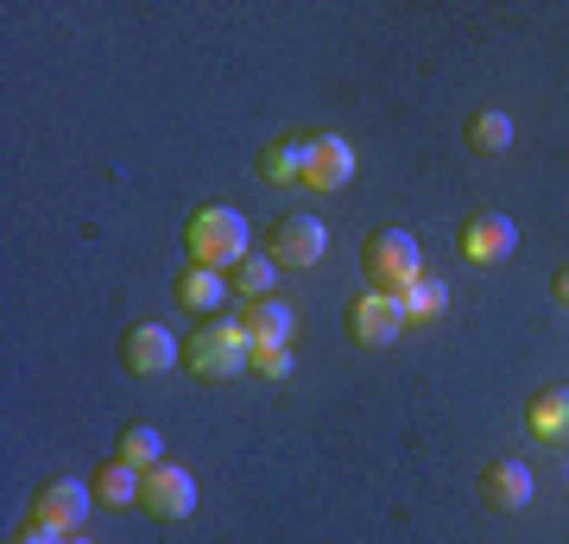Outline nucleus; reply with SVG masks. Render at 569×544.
<instances>
[{"label": "nucleus", "mask_w": 569, "mask_h": 544, "mask_svg": "<svg viewBox=\"0 0 569 544\" xmlns=\"http://www.w3.org/2000/svg\"><path fill=\"white\" fill-rule=\"evenodd\" d=\"M481 494H488L493 513H526L531 494H538V482H531V468L519 463V456H500V463L481 475Z\"/></svg>", "instance_id": "nucleus-11"}, {"label": "nucleus", "mask_w": 569, "mask_h": 544, "mask_svg": "<svg viewBox=\"0 0 569 544\" xmlns=\"http://www.w3.org/2000/svg\"><path fill=\"white\" fill-rule=\"evenodd\" d=\"M178 355H183V343L164 329V323H133V329H127V343H121L127 374H164Z\"/></svg>", "instance_id": "nucleus-10"}, {"label": "nucleus", "mask_w": 569, "mask_h": 544, "mask_svg": "<svg viewBox=\"0 0 569 544\" xmlns=\"http://www.w3.org/2000/svg\"><path fill=\"white\" fill-rule=\"evenodd\" d=\"M399 304H406V317L430 323V317H443V310H449V285H443V279H430V273H425V279L411 285V291H406Z\"/></svg>", "instance_id": "nucleus-20"}, {"label": "nucleus", "mask_w": 569, "mask_h": 544, "mask_svg": "<svg viewBox=\"0 0 569 544\" xmlns=\"http://www.w3.org/2000/svg\"><path fill=\"white\" fill-rule=\"evenodd\" d=\"M468 146H475V152H507L512 146V115L507 108H481V115H468Z\"/></svg>", "instance_id": "nucleus-16"}, {"label": "nucleus", "mask_w": 569, "mask_h": 544, "mask_svg": "<svg viewBox=\"0 0 569 544\" xmlns=\"http://www.w3.org/2000/svg\"><path fill=\"white\" fill-rule=\"evenodd\" d=\"M178 298L190 304V310H203V317H216V310H222V304L234 298V285H228L222 273H209V266H183Z\"/></svg>", "instance_id": "nucleus-13"}, {"label": "nucleus", "mask_w": 569, "mask_h": 544, "mask_svg": "<svg viewBox=\"0 0 569 544\" xmlns=\"http://www.w3.org/2000/svg\"><path fill=\"white\" fill-rule=\"evenodd\" d=\"M406 304L399 298H387V291H361V298L348 304V336L361 348H387V343H399V329H406Z\"/></svg>", "instance_id": "nucleus-5"}, {"label": "nucleus", "mask_w": 569, "mask_h": 544, "mask_svg": "<svg viewBox=\"0 0 569 544\" xmlns=\"http://www.w3.org/2000/svg\"><path fill=\"white\" fill-rule=\"evenodd\" d=\"M279 291V260L272 254H247L241 266H234V298H247V304H260V298H272Z\"/></svg>", "instance_id": "nucleus-17"}, {"label": "nucleus", "mask_w": 569, "mask_h": 544, "mask_svg": "<svg viewBox=\"0 0 569 544\" xmlns=\"http://www.w3.org/2000/svg\"><path fill=\"white\" fill-rule=\"evenodd\" d=\"M247 241H253V228H247V216H241V209H228V202L197 209V216H190V235H183L190 266H209V273L241 266L247 260Z\"/></svg>", "instance_id": "nucleus-1"}, {"label": "nucleus", "mask_w": 569, "mask_h": 544, "mask_svg": "<svg viewBox=\"0 0 569 544\" xmlns=\"http://www.w3.org/2000/svg\"><path fill=\"white\" fill-rule=\"evenodd\" d=\"M89 506H96V487L70 482V475H58V482L39 487V501H32V520L51 525V532H63V538H77L82 520H89Z\"/></svg>", "instance_id": "nucleus-6"}, {"label": "nucleus", "mask_w": 569, "mask_h": 544, "mask_svg": "<svg viewBox=\"0 0 569 544\" xmlns=\"http://www.w3.org/2000/svg\"><path fill=\"white\" fill-rule=\"evenodd\" d=\"M526 431L538 444H569V386H545V393H531L526 405Z\"/></svg>", "instance_id": "nucleus-12"}, {"label": "nucleus", "mask_w": 569, "mask_h": 544, "mask_svg": "<svg viewBox=\"0 0 569 544\" xmlns=\"http://www.w3.org/2000/svg\"><path fill=\"white\" fill-rule=\"evenodd\" d=\"M253 374L260 380H291V343H253Z\"/></svg>", "instance_id": "nucleus-21"}, {"label": "nucleus", "mask_w": 569, "mask_h": 544, "mask_svg": "<svg viewBox=\"0 0 569 544\" xmlns=\"http://www.w3.org/2000/svg\"><path fill=\"white\" fill-rule=\"evenodd\" d=\"M512 247H519V228H512V216H500V209H481V216H468L462 222V260L500 266Z\"/></svg>", "instance_id": "nucleus-9"}, {"label": "nucleus", "mask_w": 569, "mask_h": 544, "mask_svg": "<svg viewBox=\"0 0 569 544\" xmlns=\"http://www.w3.org/2000/svg\"><path fill=\"white\" fill-rule=\"evenodd\" d=\"M140 487H146V468H133V463L114 456V463L96 475V501L102 506H140Z\"/></svg>", "instance_id": "nucleus-15"}, {"label": "nucleus", "mask_w": 569, "mask_h": 544, "mask_svg": "<svg viewBox=\"0 0 569 544\" xmlns=\"http://www.w3.org/2000/svg\"><path fill=\"white\" fill-rule=\"evenodd\" d=\"M260 178L266 184H298L305 178V140H272L260 152Z\"/></svg>", "instance_id": "nucleus-18"}, {"label": "nucleus", "mask_w": 569, "mask_h": 544, "mask_svg": "<svg viewBox=\"0 0 569 544\" xmlns=\"http://www.w3.org/2000/svg\"><path fill=\"white\" fill-rule=\"evenodd\" d=\"M557 298L569 304V266H563V273H557Z\"/></svg>", "instance_id": "nucleus-23"}, {"label": "nucleus", "mask_w": 569, "mask_h": 544, "mask_svg": "<svg viewBox=\"0 0 569 544\" xmlns=\"http://www.w3.org/2000/svg\"><path fill=\"white\" fill-rule=\"evenodd\" d=\"M253 362V336H247L241 317H209L190 343H183V367L197 374V380H228V374H241Z\"/></svg>", "instance_id": "nucleus-2"}, {"label": "nucleus", "mask_w": 569, "mask_h": 544, "mask_svg": "<svg viewBox=\"0 0 569 544\" xmlns=\"http://www.w3.org/2000/svg\"><path fill=\"white\" fill-rule=\"evenodd\" d=\"M140 506L152 513V520H164V525L190 520V513H197V482H190V468H178V463H159V468H146Z\"/></svg>", "instance_id": "nucleus-4"}, {"label": "nucleus", "mask_w": 569, "mask_h": 544, "mask_svg": "<svg viewBox=\"0 0 569 544\" xmlns=\"http://www.w3.org/2000/svg\"><path fill=\"white\" fill-rule=\"evenodd\" d=\"M241 323H247V336H253V343H291V329H298V317H291V304H284V298L247 304Z\"/></svg>", "instance_id": "nucleus-14"}, {"label": "nucleus", "mask_w": 569, "mask_h": 544, "mask_svg": "<svg viewBox=\"0 0 569 544\" xmlns=\"http://www.w3.org/2000/svg\"><path fill=\"white\" fill-rule=\"evenodd\" d=\"M70 544H89V538H70Z\"/></svg>", "instance_id": "nucleus-24"}, {"label": "nucleus", "mask_w": 569, "mask_h": 544, "mask_svg": "<svg viewBox=\"0 0 569 544\" xmlns=\"http://www.w3.org/2000/svg\"><path fill=\"white\" fill-rule=\"evenodd\" d=\"M121 463H133V468H159V463H164V437L152 431V424H127V437H121Z\"/></svg>", "instance_id": "nucleus-19"}, {"label": "nucleus", "mask_w": 569, "mask_h": 544, "mask_svg": "<svg viewBox=\"0 0 569 544\" xmlns=\"http://www.w3.org/2000/svg\"><path fill=\"white\" fill-rule=\"evenodd\" d=\"M13 544H70V538H63V532H51V525H39V520H26V532Z\"/></svg>", "instance_id": "nucleus-22"}, {"label": "nucleus", "mask_w": 569, "mask_h": 544, "mask_svg": "<svg viewBox=\"0 0 569 544\" xmlns=\"http://www.w3.org/2000/svg\"><path fill=\"white\" fill-rule=\"evenodd\" d=\"M323 254H329V228L317 222L310 209H298V216H284V222L272 228V260L279 266H298V273H305V266H317Z\"/></svg>", "instance_id": "nucleus-8"}, {"label": "nucleus", "mask_w": 569, "mask_h": 544, "mask_svg": "<svg viewBox=\"0 0 569 544\" xmlns=\"http://www.w3.org/2000/svg\"><path fill=\"white\" fill-rule=\"evenodd\" d=\"M361 266H367V285L387 291V298H406L411 285L425 279V254H418V241H411L406 228H380L361 247Z\"/></svg>", "instance_id": "nucleus-3"}, {"label": "nucleus", "mask_w": 569, "mask_h": 544, "mask_svg": "<svg viewBox=\"0 0 569 544\" xmlns=\"http://www.w3.org/2000/svg\"><path fill=\"white\" fill-rule=\"evenodd\" d=\"M348 178H355V146L342 140V133H317V140H305V190H317V197H329V190H348Z\"/></svg>", "instance_id": "nucleus-7"}, {"label": "nucleus", "mask_w": 569, "mask_h": 544, "mask_svg": "<svg viewBox=\"0 0 569 544\" xmlns=\"http://www.w3.org/2000/svg\"><path fill=\"white\" fill-rule=\"evenodd\" d=\"M7 544H13V538H7Z\"/></svg>", "instance_id": "nucleus-25"}]
</instances>
